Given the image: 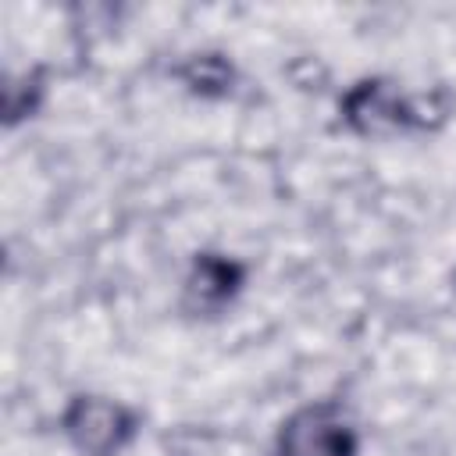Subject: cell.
<instances>
[{
    "instance_id": "obj_7",
    "label": "cell",
    "mask_w": 456,
    "mask_h": 456,
    "mask_svg": "<svg viewBox=\"0 0 456 456\" xmlns=\"http://www.w3.org/2000/svg\"><path fill=\"white\" fill-rule=\"evenodd\" d=\"M456 114V93L449 86H431L410 93V118L413 132H442Z\"/></svg>"
},
{
    "instance_id": "obj_3",
    "label": "cell",
    "mask_w": 456,
    "mask_h": 456,
    "mask_svg": "<svg viewBox=\"0 0 456 456\" xmlns=\"http://www.w3.org/2000/svg\"><path fill=\"white\" fill-rule=\"evenodd\" d=\"M410 93L388 75H363L338 96V118L342 125L360 139H392L410 135Z\"/></svg>"
},
{
    "instance_id": "obj_1",
    "label": "cell",
    "mask_w": 456,
    "mask_h": 456,
    "mask_svg": "<svg viewBox=\"0 0 456 456\" xmlns=\"http://www.w3.org/2000/svg\"><path fill=\"white\" fill-rule=\"evenodd\" d=\"M57 428L78 456H121L139 438L142 417L135 406H128L114 395L75 392L64 403Z\"/></svg>"
},
{
    "instance_id": "obj_2",
    "label": "cell",
    "mask_w": 456,
    "mask_h": 456,
    "mask_svg": "<svg viewBox=\"0 0 456 456\" xmlns=\"http://www.w3.org/2000/svg\"><path fill=\"white\" fill-rule=\"evenodd\" d=\"M271 456H360V428L338 399H310L281 417Z\"/></svg>"
},
{
    "instance_id": "obj_8",
    "label": "cell",
    "mask_w": 456,
    "mask_h": 456,
    "mask_svg": "<svg viewBox=\"0 0 456 456\" xmlns=\"http://www.w3.org/2000/svg\"><path fill=\"white\" fill-rule=\"evenodd\" d=\"M452 289H456V267H452Z\"/></svg>"
},
{
    "instance_id": "obj_4",
    "label": "cell",
    "mask_w": 456,
    "mask_h": 456,
    "mask_svg": "<svg viewBox=\"0 0 456 456\" xmlns=\"http://www.w3.org/2000/svg\"><path fill=\"white\" fill-rule=\"evenodd\" d=\"M246 281H249V267L239 256L221 249H200L189 256L178 306L189 317H217L242 296Z\"/></svg>"
},
{
    "instance_id": "obj_5",
    "label": "cell",
    "mask_w": 456,
    "mask_h": 456,
    "mask_svg": "<svg viewBox=\"0 0 456 456\" xmlns=\"http://www.w3.org/2000/svg\"><path fill=\"white\" fill-rule=\"evenodd\" d=\"M171 75L182 82L185 93L200 96V100H228L235 82H239V68L224 50H196L185 53Z\"/></svg>"
},
{
    "instance_id": "obj_6",
    "label": "cell",
    "mask_w": 456,
    "mask_h": 456,
    "mask_svg": "<svg viewBox=\"0 0 456 456\" xmlns=\"http://www.w3.org/2000/svg\"><path fill=\"white\" fill-rule=\"evenodd\" d=\"M0 100H4V125H7V128H14V125L36 118V110H39L43 100H46V71L36 68V64H32V68H21V71H11V75L4 78Z\"/></svg>"
}]
</instances>
